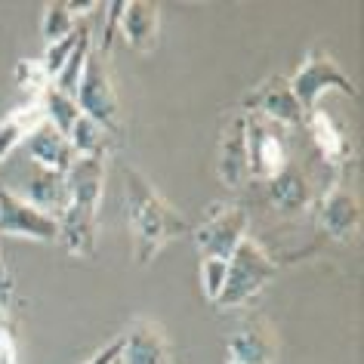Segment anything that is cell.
Instances as JSON below:
<instances>
[{
    "label": "cell",
    "instance_id": "1",
    "mask_svg": "<svg viewBox=\"0 0 364 364\" xmlns=\"http://www.w3.org/2000/svg\"><path fill=\"white\" fill-rule=\"evenodd\" d=\"M124 201H127V225L133 238V257L139 266L158 257L173 238L188 232V223L179 210H173L158 188L139 170H124Z\"/></svg>",
    "mask_w": 364,
    "mask_h": 364
},
{
    "label": "cell",
    "instance_id": "2",
    "mask_svg": "<svg viewBox=\"0 0 364 364\" xmlns=\"http://www.w3.org/2000/svg\"><path fill=\"white\" fill-rule=\"evenodd\" d=\"M287 84H290V90H294L296 102L303 105L306 114L312 112V108H318V99H321L324 93H331V90H336V93H343L349 99L361 96L358 84H355V80L340 68V62L321 47L306 50L303 62H299V68L294 71V77H287Z\"/></svg>",
    "mask_w": 364,
    "mask_h": 364
},
{
    "label": "cell",
    "instance_id": "3",
    "mask_svg": "<svg viewBox=\"0 0 364 364\" xmlns=\"http://www.w3.org/2000/svg\"><path fill=\"white\" fill-rule=\"evenodd\" d=\"M278 275L275 259L259 247L253 238L241 241V247L232 253L229 259V275H225L223 294L216 299V309H238L244 303H250L253 296H259L266 284Z\"/></svg>",
    "mask_w": 364,
    "mask_h": 364
},
{
    "label": "cell",
    "instance_id": "4",
    "mask_svg": "<svg viewBox=\"0 0 364 364\" xmlns=\"http://www.w3.org/2000/svg\"><path fill=\"white\" fill-rule=\"evenodd\" d=\"M75 102L80 114H87L90 121H96L108 136H121V102H117V90L108 71L105 56H99L96 47L87 59V68L80 75Z\"/></svg>",
    "mask_w": 364,
    "mask_h": 364
},
{
    "label": "cell",
    "instance_id": "5",
    "mask_svg": "<svg viewBox=\"0 0 364 364\" xmlns=\"http://www.w3.org/2000/svg\"><path fill=\"white\" fill-rule=\"evenodd\" d=\"M244 139H247V170L250 179L269 182L290 164L284 127L262 114H244Z\"/></svg>",
    "mask_w": 364,
    "mask_h": 364
},
{
    "label": "cell",
    "instance_id": "6",
    "mask_svg": "<svg viewBox=\"0 0 364 364\" xmlns=\"http://www.w3.org/2000/svg\"><path fill=\"white\" fill-rule=\"evenodd\" d=\"M247 225L250 216L244 207H216L195 229V247L201 253V259H232V253L241 247V241H247Z\"/></svg>",
    "mask_w": 364,
    "mask_h": 364
},
{
    "label": "cell",
    "instance_id": "7",
    "mask_svg": "<svg viewBox=\"0 0 364 364\" xmlns=\"http://www.w3.org/2000/svg\"><path fill=\"white\" fill-rule=\"evenodd\" d=\"M0 238H28L53 244L59 241V220L22 201L13 188L0 186Z\"/></svg>",
    "mask_w": 364,
    "mask_h": 364
},
{
    "label": "cell",
    "instance_id": "8",
    "mask_svg": "<svg viewBox=\"0 0 364 364\" xmlns=\"http://www.w3.org/2000/svg\"><path fill=\"white\" fill-rule=\"evenodd\" d=\"M96 210H99V201H93V198H68L65 210L59 213V241L71 257L93 259Z\"/></svg>",
    "mask_w": 364,
    "mask_h": 364
},
{
    "label": "cell",
    "instance_id": "9",
    "mask_svg": "<svg viewBox=\"0 0 364 364\" xmlns=\"http://www.w3.org/2000/svg\"><path fill=\"white\" fill-rule=\"evenodd\" d=\"M244 108H247L250 114H262V117H269V121H275L281 127H299L306 121L303 105L296 102L287 77H281V75L262 80L253 93H247Z\"/></svg>",
    "mask_w": 364,
    "mask_h": 364
},
{
    "label": "cell",
    "instance_id": "10",
    "mask_svg": "<svg viewBox=\"0 0 364 364\" xmlns=\"http://www.w3.org/2000/svg\"><path fill=\"white\" fill-rule=\"evenodd\" d=\"M318 225L327 238L333 241H349L361 229V201L349 188L331 186L318 204Z\"/></svg>",
    "mask_w": 364,
    "mask_h": 364
},
{
    "label": "cell",
    "instance_id": "11",
    "mask_svg": "<svg viewBox=\"0 0 364 364\" xmlns=\"http://www.w3.org/2000/svg\"><path fill=\"white\" fill-rule=\"evenodd\" d=\"M117 364H170V343L161 324L139 318L130 331L121 336V355Z\"/></svg>",
    "mask_w": 364,
    "mask_h": 364
},
{
    "label": "cell",
    "instance_id": "12",
    "mask_svg": "<svg viewBox=\"0 0 364 364\" xmlns=\"http://www.w3.org/2000/svg\"><path fill=\"white\" fill-rule=\"evenodd\" d=\"M16 195H19L22 201H28L31 207H38L41 213L56 216V220L68 204L65 176H62V173H53V170H43L38 164H31V170L22 173V186Z\"/></svg>",
    "mask_w": 364,
    "mask_h": 364
},
{
    "label": "cell",
    "instance_id": "13",
    "mask_svg": "<svg viewBox=\"0 0 364 364\" xmlns=\"http://www.w3.org/2000/svg\"><path fill=\"white\" fill-rule=\"evenodd\" d=\"M216 176L225 188H241L250 179L247 170V139H244V114H235L223 130L216 151Z\"/></svg>",
    "mask_w": 364,
    "mask_h": 364
},
{
    "label": "cell",
    "instance_id": "14",
    "mask_svg": "<svg viewBox=\"0 0 364 364\" xmlns=\"http://www.w3.org/2000/svg\"><path fill=\"white\" fill-rule=\"evenodd\" d=\"M22 145L28 149L31 164H38V167H43V170H53V173H62V176H65V173L71 170V164L77 161L68 136H62L56 127L47 124V121H41L38 127H34Z\"/></svg>",
    "mask_w": 364,
    "mask_h": 364
},
{
    "label": "cell",
    "instance_id": "15",
    "mask_svg": "<svg viewBox=\"0 0 364 364\" xmlns=\"http://www.w3.org/2000/svg\"><path fill=\"white\" fill-rule=\"evenodd\" d=\"M303 127L309 130V136H312V142L324 164L343 167V164L352 161V139L346 136L343 127L336 124V117H331L324 108H312V112L306 114Z\"/></svg>",
    "mask_w": 364,
    "mask_h": 364
},
{
    "label": "cell",
    "instance_id": "16",
    "mask_svg": "<svg viewBox=\"0 0 364 364\" xmlns=\"http://www.w3.org/2000/svg\"><path fill=\"white\" fill-rule=\"evenodd\" d=\"M158 4L149 0H124V13H121V38L127 41V47L136 53H151L158 43Z\"/></svg>",
    "mask_w": 364,
    "mask_h": 364
},
{
    "label": "cell",
    "instance_id": "17",
    "mask_svg": "<svg viewBox=\"0 0 364 364\" xmlns=\"http://www.w3.org/2000/svg\"><path fill=\"white\" fill-rule=\"evenodd\" d=\"M266 192H269V201L275 210L281 213H303L309 210L312 204V182L303 170H296L294 164H287L281 173H275L269 182H266Z\"/></svg>",
    "mask_w": 364,
    "mask_h": 364
},
{
    "label": "cell",
    "instance_id": "18",
    "mask_svg": "<svg viewBox=\"0 0 364 364\" xmlns=\"http://www.w3.org/2000/svg\"><path fill=\"white\" fill-rule=\"evenodd\" d=\"M275 352V336L262 324H244L229 340V364H272Z\"/></svg>",
    "mask_w": 364,
    "mask_h": 364
},
{
    "label": "cell",
    "instance_id": "19",
    "mask_svg": "<svg viewBox=\"0 0 364 364\" xmlns=\"http://www.w3.org/2000/svg\"><path fill=\"white\" fill-rule=\"evenodd\" d=\"M41 121H43V112H41L38 99H31V102L19 105L16 112H10L4 121H0V164L10 158L13 149H19V145L28 139V133Z\"/></svg>",
    "mask_w": 364,
    "mask_h": 364
},
{
    "label": "cell",
    "instance_id": "20",
    "mask_svg": "<svg viewBox=\"0 0 364 364\" xmlns=\"http://www.w3.org/2000/svg\"><path fill=\"white\" fill-rule=\"evenodd\" d=\"M34 99L41 102L43 121L56 127L62 136H68L71 127H75L77 117H80V108H77V102H75V96H68V93H62V90H56L53 84H47Z\"/></svg>",
    "mask_w": 364,
    "mask_h": 364
},
{
    "label": "cell",
    "instance_id": "21",
    "mask_svg": "<svg viewBox=\"0 0 364 364\" xmlns=\"http://www.w3.org/2000/svg\"><path fill=\"white\" fill-rule=\"evenodd\" d=\"M68 142L77 158H105L108 154V133L96 121H90L87 114H80L77 124L71 127Z\"/></svg>",
    "mask_w": 364,
    "mask_h": 364
},
{
    "label": "cell",
    "instance_id": "22",
    "mask_svg": "<svg viewBox=\"0 0 364 364\" xmlns=\"http://www.w3.org/2000/svg\"><path fill=\"white\" fill-rule=\"evenodd\" d=\"M90 53H93V31H90V25H87V31L80 34L75 53L68 56V62L62 65L59 75L53 77V87L62 90V93H68V96H75L77 93V84H80V75H84V68H87Z\"/></svg>",
    "mask_w": 364,
    "mask_h": 364
},
{
    "label": "cell",
    "instance_id": "23",
    "mask_svg": "<svg viewBox=\"0 0 364 364\" xmlns=\"http://www.w3.org/2000/svg\"><path fill=\"white\" fill-rule=\"evenodd\" d=\"M77 19L71 16L68 4L65 0H50L47 6H43V19H41V34L47 43H56L62 38H68L71 31H75Z\"/></svg>",
    "mask_w": 364,
    "mask_h": 364
},
{
    "label": "cell",
    "instance_id": "24",
    "mask_svg": "<svg viewBox=\"0 0 364 364\" xmlns=\"http://www.w3.org/2000/svg\"><path fill=\"white\" fill-rule=\"evenodd\" d=\"M84 31H87V22H77L75 31H71L68 38H62L56 43H47V53L41 56V62H43V71H47L50 84H53V77L62 71V65L68 62V56L75 53V47H77V41H80V34H84Z\"/></svg>",
    "mask_w": 364,
    "mask_h": 364
},
{
    "label": "cell",
    "instance_id": "25",
    "mask_svg": "<svg viewBox=\"0 0 364 364\" xmlns=\"http://www.w3.org/2000/svg\"><path fill=\"white\" fill-rule=\"evenodd\" d=\"M225 275H229V259H213V257L201 259V290H204V296L210 299V303L220 299Z\"/></svg>",
    "mask_w": 364,
    "mask_h": 364
},
{
    "label": "cell",
    "instance_id": "26",
    "mask_svg": "<svg viewBox=\"0 0 364 364\" xmlns=\"http://www.w3.org/2000/svg\"><path fill=\"white\" fill-rule=\"evenodd\" d=\"M16 84H19L22 90H28V93L38 96L43 87L50 84V77H47V71H43V62L41 59H22L19 65H16Z\"/></svg>",
    "mask_w": 364,
    "mask_h": 364
},
{
    "label": "cell",
    "instance_id": "27",
    "mask_svg": "<svg viewBox=\"0 0 364 364\" xmlns=\"http://www.w3.org/2000/svg\"><path fill=\"white\" fill-rule=\"evenodd\" d=\"M117 355H121V336H117V340H112L108 346H102L99 352H93L84 364H114V361H117Z\"/></svg>",
    "mask_w": 364,
    "mask_h": 364
},
{
    "label": "cell",
    "instance_id": "28",
    "mask_svg": "<svg viewBox=\"0 0 364 364\" xmlns=\"http://www.w3.org/2000/svg\"><path fill=\"white\" fill-rule=\"evenodd\" d=\"M10 296H13V278H10V269H6L4 253H0V303H6Z\"/></svg>",
    "mask_w": 364,
    "mask_h": 364
},
{
    "label": "cell",
    "instance_id": "29",
    "mask_svg": "<svg viewBox=\"0 0 364 364\" xmlns=\"http://www.w3.org/2000/svg\"><path fill=\"white\" fill-rule=\"evenodd\" d=\"M65 4H68V10H71L75 19H80V16H87L90 10H99V6H102V4H96V0H84V4H77V0H65Z\"/></svg>",
    "mask_w": 364,
    "mask_h": 364
},
{
    "label": "cell",
    "instance_id": "30",
    "mask_svg": "<svg viewBox=\"0 0 364 364\" xmlns=\"http://www.w3.org/2000/svg\"><path fill=\"white\" fill-rule=\"evenodd\" d=\"M0 364H16V346H13V336H4V340H0Z\"/></svg>",
    "mask_w": 364,
    "mask_h": 364
},
{
    "label": "cell",
    "instance_id": "31",
    "mask_svg": "<svg viewBox=\"0 0 364 364\" xmlns=\"http://www.w3.org/2000/svg\"><path fill=\"white\" fill-rule=\"evenodd\" d=\"M4 336H10V327H6V315H4V309H0V340Z\"/></svg>",
    "mask_w": 364,
    "mask_h": 364
},
{
    "label": "cell",
    "instance_id": "32",
    "mask_svg": "<svg viewBox=\"0 0 364 364\" xmlns=\"http://www.w3.org/2000/svg\"><path fill=\"white\" fill-rule=\"evenodd\" d=\"M114 364H117V361H114Z\"/></svg>",
    "mask_w": 364,
    "mask_h": 364
}]
</instances>
